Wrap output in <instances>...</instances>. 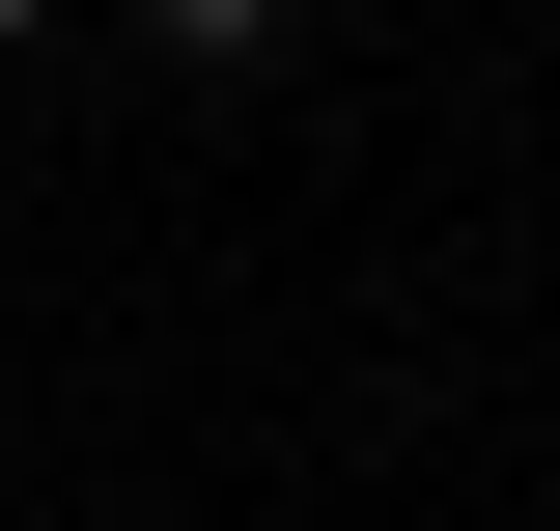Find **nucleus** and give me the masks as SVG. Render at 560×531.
Segmentation results:
<instances>
[{"instance_id": "1", "label": "nucleus", "mask_w": 560, "mask_h": 531, "mask_svg": "<svg viewBox=\"0 0 560 531\" xmlns=\"http://www.w3.org/2000/svg\"><path fill=\"white\" fill-rule=\"evenodd\" d=\"M140 28H168V57H253V28H280V0H140Z\"/></svg>"}, {"instance_id": "2", "label": "nucleus", "mask_w": 560, "mask_h": 531, "mask_svg": "<svg viewBox=\"0 0 560 531\" xmlns=\"http://www.w3.org/2000/svg\"><path fill=\"white\" fill-rule=\"evenodd\" d=\"M0 28H57V0H0Z\"/></svg>"}]
</instances>
